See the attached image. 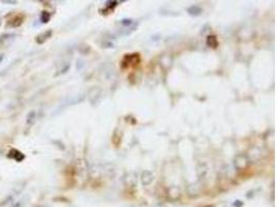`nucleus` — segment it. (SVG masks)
I'll use <instances>...</instances> for the list:
<instances>
[{
	"mask_svg": "<svg viewBox=\"0 0 277 207\" xmlns=\"http://www.w3.org/2000/svg\"><path fill=\"white\" fill-rule=\"evenodd\" d=\"M22 19H23V17L20 16V15H18V16H16L15 18H13V19L7 23V25H9L11 27H18V26L21 25Z\"/></svg>",
	"mask_w": 277,
	"mask_h": 207,
	"instance_id": "1",
	"label": "nucleus"
},
{
	"mask_svg": "<svg viewBox=\"0 0 277 207\" xmlns=\"http://www.w3.org/2000/svg\"><path fill=\"white\" fill-rule=\"evenodd\" d=\"M2 3H13V4H16V1H2Z\"/></svg>",
	"mask_w": 277,
	"mask_h": 207,
	"instance_id": "2",
	"label": "nucleus"
},
{
	"mask_svg": "<svg viewBox=\"0 0 277 207\" xmlns=\"http://www.w3.org/2000/svg\"><path fill=\"white\" fill-rule=\"evenodd\" d=\"M3 59V55H0V63H1V61H2Z\"/></svg>",
	"mask_w": 277,
	"mask_h": 207,
	"instance_id": "3",
	"label": "nucleus"
},
{
	"mask_svg": "<svg viewBox=\"0 0 277 207\" xmlns=\"http://www.w3.org/2000/svg\"><path fill=\"white\" fill-rule=\"evenodd\" d=\"M0 24H1V22H0Z\"/></svg>",
	"mask_w": 277,
	"mask_h": 207,
	"instance_id": "4",
	"label": "nucleus"
}]
</instances>
